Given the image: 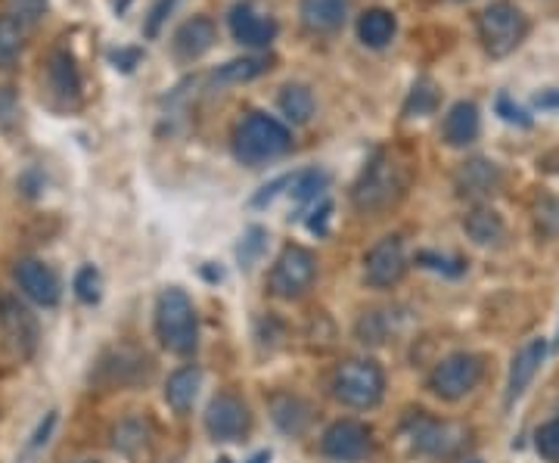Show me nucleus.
Here are the masks:
<instances>
[{
	"instance_id": "18",
	"label": "nucleus",
	"mask_w": 559,
	"mask_h": 463,
	"mask_svg": "<svg viewBox=\"0 0 559 463\" xmlns=\"http://www.w3.org/2000/svg\"><path fill=\"white\" fill-rule=\"evenodd\" d=\"M267 407H271V420L286 436H301L308 429V424H311V404L301 402L299 395L277 392V395H271Z\"/></svg>"
},
{
	"instance_id": "44",
	"label": "nucleus",
	"mask_w": 559,
	"mask_h": 463,
	"mask_svg": "<svg viewBox=\"0 0 559 463\" xmlns=\"http://www.w3.org/2000/svg\"><path fill=\"white\" fill-rule=\"evenodd\" d=\"M246 463H271V451H259V454H252Z\"/></svg>"
},
{
	"instance_id": "24",
	"label": "nucleus",
	"mask_w": 559,
	"mask_h": 463,
	"mask_svg": "<svg viewBox=\"0 0 559 463\" xmlns=\"http://www.w3.org/2000/svg\"><path fill=\"white\" fill-rule=\"evenodd\" d=\"M280 112L293 124H305L314 116V94L305 84H286L280 91Z\"/></svg>"
},
{
	"instance_id": "20",
	"label": "nucleus",
	"mask_w": 559,
	"mask_h": 463,
	"mask_svg": "<svg viewBox=\"0 0 559 463\" xmlns=\"http://www.w3.org/2000/svg\"><path fill=\"white\" fill-rule=\"evenodd\" d=\"M200 385L202 370L193 367V364H187V367H180V370H175L168 377V383H165V402L171 404L178 414H187L193 407V402H197V395H200Z\"/></svg>"
},
{
	"instance_id": "32",
	"label": "nucleus",
	"mask_w": 559,
	"mask_h": 463,
	"mask_svg": "<svg viewBox=\"0 0 559 463\" xmlns=\"http://www.w3.org/2000/svg\"><path fill=\"white\" fill-rule=\"evenodd\" d=\"M535 224H538V230L544 237H559V200L557 197H550V193H544L535 202Z\"/></svg>"
},
{
	"instance_id": "41",
	"label": "nucleus",
	"mask_w": 559,
	"mask_h": 463,
	"mask_svg": "<svg viewBox=\"0 0 559 463\" xmlns=\"http://www.w3.org/2000/svg\"><path fill=\"white\" fill-rule=\"evenodd\" d=\"M53 424H57V414H47V424H40V429L38 432H35V448H38V444H44L47 442V436H50V429H53Z\"/></svg>"
},
{
	"instance_id": "43",
	"label": "nucleus",
	"mask_w": 559,
	"mask_h": 463,
	"mask_svg": "<svg viewBox=\"0 0 559 463\" xmlns=\"http://www.w3.org/2000/svg\"><path fill=\"white\" fill-rule=\"evenodd\" d=\"M538 106H540V109H550V106H559V91H557V94H540Z\"/></svg>"
},
{
	"instance_id": "7",
	"label": "nucleus",
	"mask_w": 559,
	"mask_h": 463,
	"mask_svg": "<svg viewBox=\"0 0 559 463\" xmlns=\"http://www.w3.org/2000/svg\"><path fill=\"white\" fill-rule=\"evenodd\" d=\"M318 277V256L305 246H286L271 268L267 286L277 299H299Z\"/></svg>"
},
{
	"instance_id": "37",
	"label": "nucleus",
	"mask_w": 559,
	"mask_h": 463,
	"mask_svg": "<svg viewBox=\"0 0 559 463\" xmlns=\"http://www.w3.org/2000/svg\"><path fill=\"white\" fill-rule=\"evenodd\" d=\"M417 262L423 264V268H432V271H444V274H451V277L463 274V262H448V259H441V256H432V252H419Z\"/></svg>"
},
{
	"instance_id": "36",
	"label": "nucleus",
	"mask_w": 559,
	"mask_h": 463,
	"mask_svg": "<svg viewBox=\"0 0 559 463\" xmlns=\"http://www.w3.org/2000/svg\"><path fill=\"white\" fill-rule=\"evenodd\" d=\"M498 112H500V119L510 121V124H522V128H528V124H532L528 112H525V109H520V106L510 100L507 94H500L498 97Z\"/></svg>"
},
{
	"instance_id": "13",
	"label": "nucleus",
	"mask_w": 559,
	"mask_h": 463,
	"mask_svg": "<svg viewBox=\"0 0 559 463\" xmlns=\"http://www.w3.org/2000/svg\"><path fill=\"white\" fill-rule=\"evenodd\" d=\"M13 277L20 283L22 296H28L32 302L44 305V308H53V305L60 302V281L38 259H22V262H16Z\"/></svg>"
},
{
	"instance_id": "42",
	"label": "nucleus",
	"mask_w": 559,
	"mask_h": 463,
	"mask_svg": "<svg viewBox=\"0 0 559 463\" xmlns=\"http://www.w3.org/2000/svg\"><path fill=\"white\" fill-rule=\"evenodd\" d=\"M138 50H131V54H112V60L116 62H124V66H121V69H124V72H128V69H134V62H138Z\"/></svg>"
},
{
	"instance_id": "47",
	"label": "nucleus",
	"mask_w": 559,
	"mask_h": 463,
	"mask_svg": "<svg viewBox=\"0 0 559 463\" xmlns=\"http://www.w3.org/2000/svg\"><path fill=\"white\" fill-rule=\"evenodd\" d=\"M218 463H230V461H218Z\"/></svg>"
},
{
	"instance_id": "8",
	"label": "nucleus",
	"mask_w": 559,
	"mask_h": 463,
	"mask_svg": "<svg viewBox=\"0 0 559 463\" xmlns=\"http://www.w3.org/2000/svg\"><path fill=\"white\" fill-rule=\"evenodd\" d=\"M0 336L10 355L20 361H28L38 352V321L35 314L13 296L0 293Z\"/></svg>"
},
{
	"instance_id": "35",
	"label": "nucleus",
	"mask_w": 559,
	"mask_h": 463,
	"mask_svg": "<svg viewBox=\"0 0 559 463\" xmlns=\"http://www.w3.org/2000/svg\"><path fill=\"white\" fill-rule=\"evenodd\" d=\"M535 448H538V454L544 461L559 463V420H550V424H544L535 432Z\"/></svg>"
},
{
	"instance_id": "4",
	"label": "nucleus",
	"mask_w": 559,
	"mask_h": 463,
	"mask_svg": "<svg viewBox=\"0 0 559 463\" xmlns=\"http://www.w3.org/2000/svg\"><path fill=\"white\" fill-rule=\"evenodd\" d=\"M333 395L336 402L348 404V407H377L385 395V373L377 361L370 358H348L333 370Z\"/></svg>"
},
{
	"instance_id": "40",
	"label": "nucleus",
	"mask_w": 559,
	"mask_h": 463,
	"mask_svg": "<svg viewBox=\"0 0 559 463\" xmlns=\"http://www.w3.org/2000/svg\"><path fill=\"white\" fill-rule=\"evenodd\" d=\"M16 10H20V16H25V20H35L40 10H44V0H16Z\"/></svg>"
},
{
	"instance_id": "12",
	"label": "nucleus",
	"mask_w": 559,
	"mask_h": 463,
	"mask_svg": "<svg viewBox=\"0 0 559 463\" xmlns=\"http://www.w3.org/2000/svg\"><path fill=\"white\" fill-rule=\"evenodd\" d=\"M320 451L333 461H360L370 451V429L358 420H340L323 432Z\"/></svg>"
},
{
	"instance_id": "14",
	"label": "nucleus",
	"mask_w": 559,
	"mask_h": 463,
	"mask_svg": "<svg viewBox=\"0 0 559 463\" xmlns=\"http://www.w3.org/2000/svg\"><path fill=\"white\" fill-rule=\"evenodd\" d=\"M454 187L463 200H488L500 190V168L488 159L463 162L454 175Z\"/></svg>"
},
{
	"instance_id": "3",
	"label": "nucleus",
	"mask_w": 559,
	"mask_h": 463,
	"mask_svg": "<svg viewBox=\"0 0 559 463\" xmlns=\"http://www.w3.org/2000/svg\"><path fill=\"white\" fill-rule=\"evenodd\" d=\"M293 146V134L289 128L274 116L264 112H252L240 121L237 134H234V153L237 159L246 165H261L283 156Z\"/></svg>"
},
{
	"instance_id": "33",
	"label": "nucleus",
	"mask_w": 559,
	"mask_h": 463,
	"mask_svg": "<svg viewBox=\"0 0 559 463\" xmlns=\"http://www.w3.org/2000/svg\"><path fill=\"white\" fill-rule=\"evenodd\" d=\"M100 271L94 268V264H84L79 274H75V296H79L84 305H94L100 302Z\"/></svg>"
},
{
	"instance_id": "26",
	"label": "nucleus",
	"mask_w": 559,
	"mask_h": 463,
	"mask_svg": "<svg viewBox=\"0 0 559 463\" xmlns=\"http://www.w3.org/2000/svg\"><path fill=\"white\" fill-rule=\"evenodd\" d=\"M271 69V57H242V60H230L215 72V84H242L264 75Z\"/></svg>"
},
{
	"instance_id": "9",
	"label": "nucleus",
	"mask_w": 559,
	"mask_h": 463,
	"mask_svg": "<svg viewBox=\"0 0 559 463\" xmlns=\"http://www.w3.org/2000/svg\"><path fill=\"white\" fill-rule=\"evenodd\" d=\"M404 429H407V439L423 454H451L466 439V429L463 426L448 424V420H436V417H429L423 411L411 414Z\"/></svg>"
},
{
	"instance_id": "5",
	"label": "nucleus",
	"mask_w": 559,
	"mask_h": 463,
	"mask_svg": "<svg viewBox=\"0 0 559 463\" xmlns=\"http://www.w3.org/2000/svg\"><path fill=\"white\" fill-rule=\"evenodd\" d=\"M528 20L516 3L510 0H495L479 13V40L488 57H510L525 38Z\"/></svg>"
},
{
	"instance_id": "38",
	"label": "nucleus",
	"mask_w": 559,
	"mask_h": 463,
	"mask_svg": "<svg viewBox=\"0 0 559 463\" xmlns=\"http://www.w3.org/2000/svg\"><path fill=\"white\" fill-rule=\"evenodd\" d=\"M330 215H333V202L323 200L318 209L311 212V218H308V230H311V234H318V237H323V234H326V222H330Z\"/></svg>"
},
{
	"instance_id": "6",
	"label": "nucleus",
	"mask_w": 559,
	"mask_h": 463,
	"mask_svg": "<svg viewBox=\"0 0 559 463\" xmlns=\"http://www.w3.org/2000/svg\"><path fill=\"white\" fill-rule=\"evenodd\" d=\"M485 364L473 352H457L439 361L429 373V392L439 395L441 402H460L481 383Z\"/></svg>"
},
{
	"instance_id": "25",
	"label": "nucleus",
	"mask_w": 559,
	"mask_h": 463,
	"mask_svg": "<svg viewBox=\"0 0 559 463\" xmlns=\"http://www.w3.org/2000/svg\"><path fill=\"white\" fill-rule=\"evenodd\" d=\"M50 84H53V91L66 97V100H75L81 91V79H79V69H75V60L69 57V54H53L50 57Z\"/></svg>"
},
{
	"instance_id": "2",
	"label": "nucleus",
	"mask_w": 559,
	"mask_h": 463,
	"mask_svg": "<svg viewBox=\"0 0 559 463\" xmlns=\"http://www.w3.org/2000/svg\"><path fill=\"white\" fill-rule=\"evenodd\" d=\"M407 165L399 162L392 153H377L360 171L358 183L352 190V202L358 212H382L392 202L401 200L407 190Z\"/></svg>"
},
{
	"instance_id": "30",
	"label": "nucleus",
	"mask_w": 559,
	"mask_h": 463,
	"mask_svg": "<svg viewBox=\"0 0 559 463\" xmlns=\"http://www.w3.org/2000/svg\"><path fill=\"white\" fill-rule=\"evenodd\" d=\"M439 106V91H436V84L429 79H423L414 84V91H411V97L404 103V116L407 119H417V116H429L432 109Z\"/></svg>"
},
{
	"instance_id": "17",
	"label": "nucleus",
	"mask_w": 559,
	"mask_h": 463,
	"mask_svg": "<svg viewBox=\"0 0 559 463\" xmlns=\"http://www.w3.org/2000/svg\"><path fill=\"white\" fill-rule=\"evenodd\" d=\"M215 38H218L215 22L205 20V16H193L175 32V54L180 60H200L202 54L212 50Z\"/></svg>"
},
{
	"instance_id": "21",
	"label": "nucleus",
	"mask_w": 559,
	"mask_h": 463,
	"mask_svg": "<svg viewBox=\"0 0 559 463\" xmlns=\"http://www.w3.org/2000/svg\"><path fill=\"white\" fill-rule=\"evenodd\" d=\"M348 0H301V22L311 32H336L345 22Z\"/></svg>"
},
{
	"instance_id": "34",
	"label": "nucleus",
	"mask_w": 559,
	"mask_h": 463,
	"mask_svg": "<svg viewBox=\"0 0 559 463\" xmlns=\"http://www.w3.org/2000/svg\"><path fill=\"white\" fill-rule=\"evenodd\" d=\"M264 242H267V234H264V227H249V230H246V237H242L240 249H237V256H240L242 268H252V264L259 262L261 252H264Z\"/></svg>"
},
{
	"instance_id": "19",
	"label": "nucleus",
	"mask_w": 559,
	"mask_h": 463,
	"mask_svg": "<svg viewBox=\"0 0 559 463\" xmlns=\"http://www.w3.org/2000/svg\"><path fill=\"white\" fill-rule=\"evenodd\" d=\"M479 109L476 103H454L451 112L444 116V143L448 146H469V143L479 138Z\"/></svg>"
},
{
	"instance_id": "23",
	"label": "nucleus",
	"mask_w": 559,
	"mask_h": 463,
	"mask_svg": "<svg viewBox=\"0 0 559 463\" xmlns=\"http://www.w3.org/2000/svg\"><path fill=\"white\" fill-rule=\"evenodd\" d=\"M395 35V16L389 10H367L358 20V38L367 47H385Z\"/></svg>"
},
{
	"instance_id": "10",
	"label": "nucleus",
	"mask_w": 559,
	"mask_h": 463,
	"mask_svg": "<svg viewBox=\"0 0 559 463\" xmlns=\"http://www.w3.org/2000/svg\"><path fill=\"white\" fill-rule=\"evenodd\" d=\"M252 426V414L242 399L224 392L218 399H212L209 411H205V432L215 439V442H237L249 432Z\"/></svg>"
},
{
	"instance_id": "39",
	"label": "nucleus",
	"mask_w": 559,
	"mask_h": 463,
	"mask_svg": "<svg viewBox=\"0 0 559 463\" xmlns=\"http://www.w3.org/2000/svg\"><path fill=\"white\" fill-rule=\"evenodd\" d=\"M175 3H178V0H159V7L153 10V20H150V25H146V35H156V32H159V22L165 20V13H168Z\"/></svg>"
},
{
	"instance_id": "22",
	"label": "nucleus",
	"mask_w": 559,
	"mask_h": 463,
	"mask_svg": "<svg viewBox=\"0 0 559 463\" xmlns=\"http://www.w3.org/2000/svg\"><path fill=\"white\" fill-rule=\"evenodd\" d=\"M463 230H466V237L476 242V246H495V242L503 240V234H507L503 218H500L495 209H473V212L463 218Z\"/></svg>"
},
{
	"instance_id": "28",
	"label": "nucleus",
	"mask_w": 559,
	"mask_h": 463,
	"mask_svg": "<svg viewBox=\"0 0 559 463\" xmlns=\"http://www.w3.org/2000/svg\"><path fill=\"white\" fill-rule=\"evenodd\" d=\"M146 439H150V429L140 417H128L112 429V448L121 454H138L140 448H146Z\"/></svg>"
},
{
	"instance_id": "46",
	"label": "nucleus",
	"mask_w": 559,
	"mask_h": 463,
	"mask_svg": "<svg viewBox=\"0 0 559 463\" xmlns=\"http://www.w3.org/2000/svg\"><path fill=\"white\" fill-rule=\"evenodd\" d=\"M75 463H100V461H75Z\"/></svg>"
},
{
	"instance_id": "16",
	"label": "nucleus",
	"mask_w": 559,
	"mask_h": 463,
	"mask_svg": "<svg viewBox=\"0 0 559 463\" xmlns=\"http://www.w3.org/2000/svg\"><path fill=\"white\" fill-rule=\"evenodd\" d=\"M230 32L246 47H267L271 40L277 38V22L271 16L255 13L252 3H237L230 10Z\"/></svg>"
},
{
	"instance_id": "1",
	"label": "nucleus",
	"mask_w": 559,
	"mask_h": 463,
	"mask_svg": "<svg viewBox=\"0 0 559 463\" xmlns=\"http://www.w3.org/2000/svg\"><path fill=\"white\" fill-rule=\"evenodd\" d=\"M156 336L171 355H180V358L193 355L200 345L197 308L190 302V296L178 286L162 289L159 299H156Z\"/></svg>"
},
{
	"instance_id": "45",
	"label": "nucleus",
	"mask_w": 559,
	"mask_h": 463,
	"mask_svg": "<svg viewBox=\"0 0 559 463\" xmlns=\"http://www.w3.org/2000/svg\"><path fill=\"white\" fill-rule=\"evenodd\" d=\"M554 348H559V327H557V340H554Z\"/></svg>"
},
{
	"instance_id": "11",
	"label": "nucleus",
	"mask_w": 559,
	"mask_h": 463,
	"mask_svg": "<svg viewBox=\"0 0 559 463\" xmlns=\"http://www.w3.org/2000/svg\"><path fill=\"white\" fill-rule=\"evenodd\" d=\"M407 274V256L399 237H382L364 259V281L373 289H389Z\"/></svg>"
},
{
	"instance_id": "15",
	"label": "nucleus",
	"mask_w": 559,
	"mask_h": 463,
	"mask_svg": "<svg viewBox=\"0 0 559 463\" xmlns=\"http://www.w3.org/2000/svg\"><path fill=\"white\" fill-rule=\"evenodd\" d=\"M544 358H547V343L544 340H528L516 352V358L510 364V377H507V404L520 402L525 395V389L538 377Z\"/></svg>"
},
{
	"instance_id": "27",
	"label": "nucleus",
	"mask_w": 559,
	"mask_h": 463,
	"mask_svg": "<svg viewBox=\"0 0 559 463\" xmlns=\"http://www.w3.org/2000/svg\"><path fill=\"white\" fill-rule=\"evenodd\" d=\"M25 44V25L16 16H0V69L20 60Z\"/></svg>"
},
{
	"instance_id": "29",
	"label": "nucleus",
	"mask_w": 559,
	"mask_h": 463,
	"mask_svg": "<svg viewBox=\"0 0 559 463\" xmlns=\"http://www.w3.org/2000/svg\"><path fill=\"white\" fill-rule=\"evenodd\" d=\"M326 183H330V175H326V171L308 168V171H299V175L289 178V197L296 202L318 200L320 193L326 190Z\"/></svg>"
},
{
	"instance_id": "31",
	"label": "nucleus",
	"mask_w": 559,
	"mask_h": 463,
	"mask_svg": "<svg viewBox=\"0 0 559 463\" xmlns=\"http://www.w3.org/2000/svg\"><path fill=\"white\" fill-rule=\"evenodd\" d=\"M389 330H392V323L385 318V311H367L358 321V340L360 343L380 345L389 340Z\"/></svg>"
}]
</instances>
